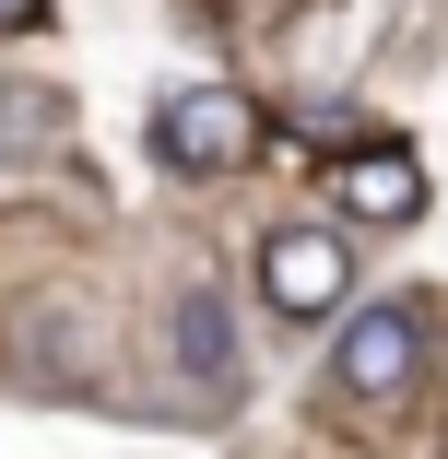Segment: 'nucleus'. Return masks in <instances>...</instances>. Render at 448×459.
<instances>
[{
  "label": "nucleus",
  "mask_w": 448,
  "mask_h": 459,
  "mask_svg": "<svg viewBox=\"0 0 448 459\" xmlns=\"http://www.w3.org/2000/svg\"><path fill=\"white\" fill-rule=\"evenodd\" d=\"M177 365H189V377L213 389V401H236V318H224V295H177Z\"/></svg>",
  "instance_id": "39448f33"
},
{
  "label": "nucleus",
  "mask_w": 448,
  "mask_h": 459,
  "mask_svg": "<svg viewBox=\"0 0 448 459\" xmlns=\"http://www.w3.org/2000/svg\"><path fill=\"white\" fill-rule=\"evenodd\" d=\"M36 13H48V0H0V24H36Z\"/></svg>",
  "instance_id": "423d86ee"
},
{
  "label": "nucleus",
  "mask_w": 448,
  "mask_h": 459,
  "mask_svg": "<svg viewBox=\"0 0 448 459\" xmlns=\"http://www.w3.org/2000/svg\"><path fill=\"white\" fill-rule=\"evenodd\" d=\"M154 142H165V165L224 177V165H248V95H224V82H189V95H165Z\"/></svg>",
  "instance_id": "7ed1b4c3"
},
{
  "label": "nucleus",
  "mask_w": 448,
  "mask_h": 459,
  "mask_svg": "<svg viewBox=\"0 0 448 459\" xmlns=\"http://www.w3.org/2000/svg\"><path fill=\"white\" fill-rule=\"evenodd\" d=\"M259 295H272L284 318H330V307L354 295V247H342L330 224H284L272 247H259Z\"/></svg>",
  "instance_id": "f03ea898"
},
{
  "label": "nucleus",
  "mask_w": 448,
  "mask_h": 459,
  "mask_svg": "<svg viewBox=\"0 0 448 459\" xmlns=\"http://www.w3.org/2000/svg\"><path fill=\"white\" fill-rule=\"evenodd\" d=\"M330 377H342L354 401H413V377H425V295L354 307L342 342H330Z\"/></svg>",
  "instance_id": "f257e3e1"
},
{
  "label": "nucleus",
  "mask_w": 448,
  "mask_h": 459,
  "mask_svg": "<svg viewBox=\"0 0 448 459\" xmlns=\"http://www.w3.org/2000/svg\"><path fill=\"white\" fill-rule=\"evenodd\" d=\"M342 212H354V224H413V212H425V165L390 153V142L354 153V165H342Z\"/></svg>",
  "instance_id": "20e7f679"
}]
</instances>
